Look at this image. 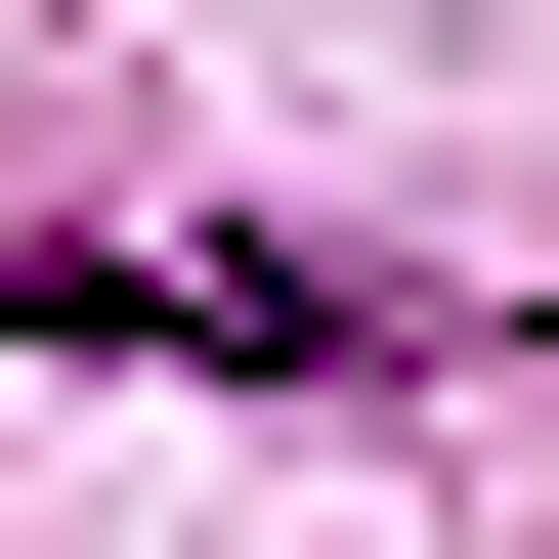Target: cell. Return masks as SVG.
<instances>
[{
	"mask_svg": "<svg viewBox=\"0 0 559 559\" xmlns=\"http://www.w3.org/2000/svg\"><path fill=\"white\" fill-rule=\"evenodd\" d=\"M44 345H259V388H301V345H388V301H345V259H44Z\"/></svg>",
	"mask_w": 559,
	"mask_h": 559,
	"instance_id": "1",
	"label": "cell"
}]
</instances>
